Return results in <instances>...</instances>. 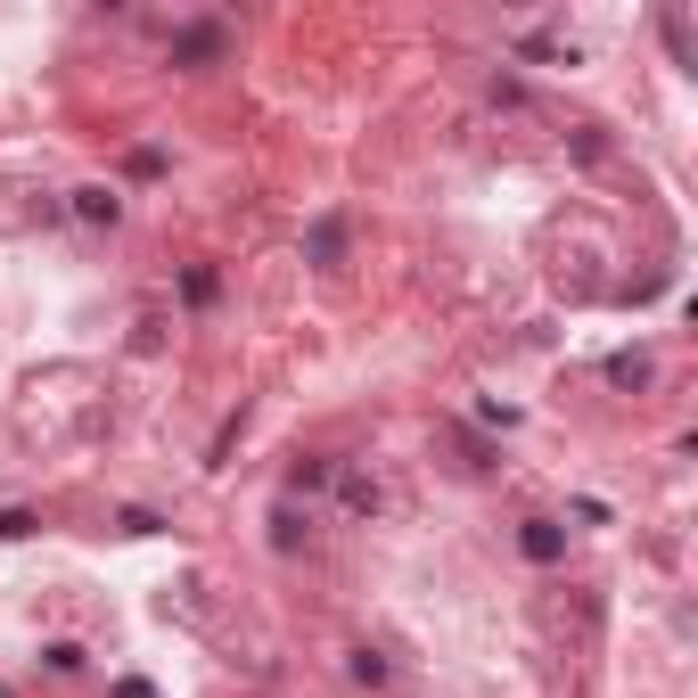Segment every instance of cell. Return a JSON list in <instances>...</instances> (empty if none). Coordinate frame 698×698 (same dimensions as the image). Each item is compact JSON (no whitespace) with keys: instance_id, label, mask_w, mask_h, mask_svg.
I'll return each mask as SVG.
<instances>
[{"instance_id":"cell-6","label":"cell","mask_w":698,"mask_h":698,"mask_svg":"<svg viewBox=\"0 0 698 698\" xmlns=\"http://www.w3.org/2000/svg\"><path fill=\"white\" fill-rule=\"evenodd\" d=\"M608 378L616 386H649V353H608Z\"/></svg>"},{"instance_id":"cell-8","label":"cell","mask_w":698,"mask_h":698,"mask_svg":"<svg viewBox=\"0 0 698 698\" xmlns=\"http://www.w3.org/2000/svg\"><path fill=\"white\" fill-rule=\"evenodd\" d=\"M272 543H279V551H296V543H304V518H296V510H272Z\"/></svg>"},{"instance_id":"cell-4","label":"cell","mask_w":698,"mask_h":698,"mask_svg":"<svg viewBox=\"0 0 698 698\" xmlns=\"http://www.w3.org/2000/svg\"><path fill=\"white\" fill-rule=\"evenodd\" d=\"M304 255H313L321 272H337V255H346V230H337V214H321L313 230H304Z\"/></svg>"},{"instance_id":"cell-3","label":"cell","mask_w":698,"mask_h":698,"mask_svg":"<svg viewBox=\"0 0 698 698\" xmlns=\"http://www.w3.org/2000/svg\"><path fill=\"white\" fill-rule=\"evenodd\" d=\"M173 58H182V66H205V58H222V25H182V34H173Z\"/></svg>"},{"instance_id":"cell-10","label":"cell","mask_w":698,"mask_h":698,"mask_svg":"<svg viewBox=\"0 0 698 698\" xmlns=\"http://www.w3.org/2000/svg\"><path fill=\"white\" fill-rule=\"evenodd\" d=\"M41 665H50V674H74V665H83V649H74V641H50V649H41Z\"/></svg>"},{"instance_id":"cell-5","label":"cell","mask_w":698,"mask_h":698,"mask_svg":"<svg viewBox=\"0 0 698 698\" xmlns=\"http://www.w3.org/2000/svg\"><path fill=\"white\" fill-rule=\"evenodd\" d=\"M346 674L362 682V690H386V674H395V665H386L378 649H353V658H346Z\"/></svg>"},{"instance_id":"cell-13","label":"cell","mask_w":698,"mask_h":698,"mask_svg":"<svg viewBox=\"0 0 698 698\" xmlns=\"http://www.w3.org/2000/svg\"><path fill=\"white\" fill-rule=\"evenodd\" d=\"M0 698H9V690H0Z\"/></svg>"},{"instance_id":"cell-9","label":"cell","mask_w":698,"mask_h":698,"mask_svg":"<svg viewBox=\"0 0 698 698\" xmlns=\"http://www.w3.org/2000/svg\"><path fill=\"white\" fill-rule=\"evenodd\" d=\"M288 485H296V494H313V485H329V460H296V469H288Z\"/></svg>"},{"instance_id":"cell-2","label":"cell","mask_w":698,"mask_h":698,"mask_svg":"<svg viewBox=\"0 0 698 698\" xmlns=\"http://www.w3.org/2000/svg\"><path fill=\"white\" fill-rule=\"evenodd\" d=\"M66 205H74V222H91V230H115V222H124V198H115L108 182H83Z\"/></svg>"},{"instance_id":"cell-1","label":"cell","mask_w":698,"mask_h":698,"mask_svg":"<svg viewBox=\"0 0 698 698\" xmlns=\"http://www.w3.org/2000/svg\"><path fill=\"white\" fill-rule=\"evenodd\" d=\"M518 551H526L534 568H559V559H568V526H559V518H526V526H518Z\"/></svg>"},{"instance_id":"cell-11","label":"cell","mask_w":698,"mask_h":698,"mask_svg":"<svg viewBox=\"0 0 698 698\" xmlns=\"http://www.w3.org/2000/svg\"><path fill=\"white\" fill-rule=\"evenodd\" d=\"M0 534H9V543H25V534H34V510H0Z\"/></svg>"},{"instance_id":"cell-7","label":"cell","mask_w":698,"mask_h":698,"mask_svg":"<svg viewBox=\"0 0 698 698\" xmlns=\"http://www.w3.org/2000/svg\"><path fill=\"white\" fill-rule=\"evenodd\" d=\"M182 296H189V304H214V272H205V263H189V272H182Z\"/></svg>"},{"instance_id":"cell-12","label":"cell","mask_w":698,"mask_h":698,"mask_svg":"<svg viewBox=\"0 0 698 698\" xmlns=\"http://www.w3.org/2000/svg\"><path fill=\"white\" fill-rule=\"evenodd\" d=\"M115 698H157V690H148L140 674H124V682H115Z\"/></svg>"}]
</instances>
